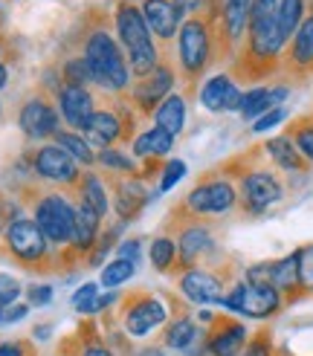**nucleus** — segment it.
I'll return each mask as SVG.
<instances>
[{
	"instance_id": "obj_49",
	"label": "nucleus",
	"mask_w": 313,
	"mask_h": 356,
	"mask_svg": "<svg viewBox=\"0 0 313 356\" xmlns=\"http://www.w3.org/2000/svg\"><path fill=\"white\" fill-rule=\"evenodd\" d=\"M29 305L26 301H15V305H9V307H3V325H15V322H21V318H26L29 316Z\"/></svg>"
},
{
	"instance_id": "obj_14",
	"label": "nucleus",
	"mask_w": 313,
	"mask_h": 356,
	"mask_svg": "<svg viewBox=\"0 0 313 356\" xmlns=\"http://www.w3.org/2000/svg\"><path fill=\"white\" fill-rule=\"evenodd\" d=\"M58 113L67 122V131H84V124L96 113V96L90 87H76V84H58L56 90Z\"/></svg>"
},
{
	"instance_id": "obj_52",
	"label": "nucleus",
	"mask_w": 313,
	"mask_h": 356,
	"mask_svg": "<svg viewBox=\"0 0 313 356\" xmlns=\"http://www.w3.org/2000/svg\"><path fill=\"white\" fill-rule=\"evenodd\" d=\"M174 6H177L180 12H200L203 0H174Z\"/></svg>"
},
{
	"instance_id": "obj_6",
	"label": "nucleus",
	"mask_w": 313,
	"mask_h": 356,
	"mask_svg": "<svg viewBox=\"0 0 313 356\" xmlns=\"http://www.w3.org/2000/svg\"><path fill=\"white\" fill-rule=\"evenodd\" d=\"M212 61V35L203 17H188L177 32V64L188 81H195Z\"/></svg>"
},
{
	"instance_id": "obj_35",
	"label": "nucleus",
	"mask_w": 313,
	"mask_h": 356,
	"mask_svg": "<svg viewBox=\"0 0 313 356\" xmlns=\"http://www.w3.org/2000/svg\"><path fill=\"white\" fill-rule=\"evenodd\" d=\"M136 273V264L134 261H125V258H113L111 264H104L102 266V278L99 284L102 287H108V290H119L122 284H128Z\"/></svg>"
},
{
	"instance_id": "obj_18",
	"label": "nucleus",
	"mask_w": 313,
	"mask_h": 356,
	"mask_svg": "<svg viewBox=\"0 0 313 356\" xmlns=\"http://www.w3.org/2000/svg\"><path fill=\"white\" fill-rule=\"evenodd\" d=\"M125 131H128V122L122 119L116 111L96 108V113L90 116V122L84 124L81 136L90 142L93 148H113L116 142L125 136Z\"/></svg>"
},
{
	"instance_id": "obj_28",
	"label": "nucleus",
	"mask_w": 313,
	"mask_h": 356,
	"mask_svg": "<svg viewBox=\"0 0 313 356\" xmlns=\"http://www.w3.org/2000/svg\"><path fill=\"white\" fill-rule=\"evenodd\" d=\"M131 148H134V156L139 159H156V156H166L174 148V136L163 128H156V124H151L145 134H139L131 142Z\"/></svg>"
},
{
	"instance_id": "obj_50",
	"label": "nucleus",
	"mask_w": 313,
	"mask_h": 356,
	"mask_svg": "<svg viewBox=\"0 0 313 356\" xmlns=\"http://www.w3.org/2000/svg\"><path fill=\"white\" fill-rule=\"evenodd\" d=\"M116 298H119L116 290H108L104 296H99V298H96V305H93V316L102 313V310H108V307H113V305H116Z\"/></svg>"
},
{
	"instance_id": "obj_57",
	"label": "nucleus",
	"mask_w": 313,
	"mask_h": 356,
	"mask_svg": "<svg viewBox=\"0 0 313 356\" xmlns=\"http://www.w3.org/2000/svg\"><path fill=\"white\" fill-rule=\"evenodd\" d=\"M0 56H3V47H0Z\"/></svg>"
},
{
	"instance_id": "obj_9",
	"label": "nucleus",
	"mask_w": 313,
	"mask_h": 356,
	"mask_svg": "<svg viewBox=\"0 0 313 356\" xmlns=\"http://www.w3.org/2000/svg\"><path fill=\"white\" fill-rule=\"evenodd\" d=\"M282 197H284V186H282V180H278L273 171L255 168V171L241 174L238 200L243 203V209H247L250 215H261V211H267L270 206H275Z\"/></svg>"
},
{
	"instance_id": "obj_21",
	"label": "nucleus",
	"mask_w": 313,
	"mask_h": 356,
	"mask_svg": "<svg viewBox=\"0 0 313 356\" xmlns=\"http://www.w3.org/2000/svg\"><path fill=\"white\" fill-rule=\"evenodd\" d=\"M102 238V218L90 206H84L81 200L76 203V232H73V246L79 255H90L96 243Z\"/></svg>"
},
{
	"instance_id": "obj_31",
	"label": "nucleus",
	"mask_w": 313,
	"mask_h": 356,
	"mask_svg": "<svg viewBox=\"0 0 313 356\" xmlns=\"http://www.w3.org/2000/svg\"><path fill=\"white\" fill-rule=\"evenodd\" d=\"M56 145L64 148L79 165H87V168L96 165V151H93V145L79 131H58L56 134Z\"/></svg>"
},
{
	"instance_id": "obj_41",
	"label": "nucleus",
	"mask_w": 313,
	"mask_h": 356,
	"mask_svg": "<svg viewBox=\"0 0 313 356\" xmlns=\"http://www.w3.org/2000/svg\"><path fill=\"white\" fill-rule=\"evenodd\" d=\"M299 281H302V293L313 296V243L299 249Z\"/></svg>"
},
{
	"instance_id": "obj_22",
	"label": "nucleus",
	"mask_w": 313,
	"mask_h": 356,
	"mask_svg": "<svg viewBox=\"0 0 313 356\" xmlns=\"http://www.w3.org/2000/svg\"><path fill=\"white\" fill-rule=\"evenodd\" d=\"M113 211L122 220H134L139 215V209L145 206V186L136 180V177H122L113 183Z\"/></svg>"
},
{
	"instance_id": "obj_2",
	"label": "nucleus",
	"mask_w": 313,
	"mask_h": 356,
	"mask_svg": "<svg viewBox=\"0 0 313 356\" xmlns=\"http://www.w3.org/2000/svg\"><path fill=\"white\" fill-rule=\"evenodd\" d=\"M84 58L93 70V84L102 87L104 93H128L131 90L134 76H131L128 58L111 32H104V29L90 32V38L84 41Z\"/></svg>"
},
{
	"instance_id": "obj_48",
	"label": "nucleus",
	"mask_w": 313,
	"mask_h": 356,
	"mask_svg": "<svg viewBox=\"0 0 313 356\" xmlns=\"http://www.w3.org/2000/svg\"><path fill=\"white\" fill-rule=\"evenodd\" d=\"M79 356H116L111 345H104L102 339H84Z\"/></svg>"
},
{
	"instance_id": "obj_24",
	"label": "nucleus",
	"mask_w": 313,
	"mask_h": 356,
	"mask_svg": "<svg viewBox=\"0 0 313 356\" xmlns=\"http://www.w3.org/2000/svg\"><path fill=\"white\" fill-rule=\"evenodd\" d=\"M264 148H267V156H270L282 171H293V174L307 171V159L299 154V148H296V142L290 139V134L273 136Z\"/></svg>"
},
{
	"instance_id": "obj_5",
	"label": "nucleus",
	"mask_w": 313,
	"mask_h": 356,
	"mask_svg": "<svg viewBox=\"0 0 313 356\" xmlns=\"http://www.w3.org/2000/svg\"><path fill=\"white\" fill-rule=\"evenodd\" d=\"M32 220L41 226V232L52 246H73V232H76V203H70L67 194L61 191H49L41 194L35 200L32 209Z\"/></svg>"
},
{
	"instance_id": "obj_20",
	"label": "nucleus",
	"mask_w": 313,
	"mask_h": 356,
	"mask_svg": "<svg viewBox=\"0 0 313 356\" xmlns=\"http://www.w3.org/2000/svg\"><path fill=\"white\" fill-rule=\"evenodd\" d=\"M177 241V258L180 264L186 266V270H191V266H198L200 258H206L209 252L215 249V238L212 232H209L206 226L200 223H188L180 229V235L174 238Z\"/></svg>"
},
{
	"instance_id": "obj_54",
	"label": "nucleus",
	"mask_w": 313,
	"mask_h": 356,
	"mask_svg": "<svg viewBox=\"0 0 313 356\" xmlns=\"http://www.w3.org/2000/svg\"><path fill=\"white\" fill-rule=\"evenodd\" d=\"M49 330H52V325H38V327L32 330V336H35V339H41V342H47L49 339Z\"/></svg>"
},
{
	"instance_id": "obj_37",
	"label": "nucleus",
	"mask_w": 313,
	"mask_h": 356,
	"mask_svg": "<svg viewBox=\"0 0 313 356\" xmlns=\"http://www.w3.org/2000/svg\"><path fill=\"white\" fill-rule=\"evenodd\" d=\"M61 84L96 87V84H93V70H90V64H87L84 56H76V58L64 61V67H61Z\"/></svg>"
},
{
	"instance_id": "obj_34",
	"label": "nucleus",
	"mask_w": 313,
	"mask_h": 356,
	"mask_svg": "<svg viewBox=\"0 0 313 356\" xmlns=\"http://www.w3.org/2000/svg\"><path fill=\"white\" fill-rule=\"evenodd\" d=\"M302 21H305V0H278V29H282L284 41L293 38Z\"/></svg>"
},
{
	"instance_id": "obj_25",
	"label": "nucleus",
	"mask_w": 313,
	"mask_h": 356,
	"mask_svg": "<svg viewBox=\"0 0 313 356\" xmlns=\"http://www.w3.org/2000/svg\"><path fill=\"white\" fill-rule=\"evenodd\" d=\"M250 9H252V0H223L220 21H223V35L230 44H238L243 38V32L250 26Z\"/></svg>"
},
{
	"instance_id": "obj_40",
	"label": "nucleus",
	"mask_w": 313,
	"mask_h": 356,
	"mask_svg": "<svg viewBox=\"0 0 313 356\" xmlns=\"http://www.w3.org/2000/svg\"><path fill=\"white\" fill-rule=\"evenodd\" d=\"M290 139L296 142V148H299V154L307 163H313V122H299L290 131Z\"/></svg>"
},
{
	"instance_id": "obj_26",
	"label": "nucleus",
	"mask_w": 313,
	"mask_h": 356,
	"mask_svg": "<svg viewBox=\"0 0 313 356\" xmlns=\"http://www.w3.org/2000/svg\"><path fill=\"white\" fill-rule=\"evenodd\" d=\"M79 200L84 206H90L102 220L108 218L111 197H108V186H104V180H102L99 174H93V171H84L81 174V180H79Z\"/></svg>"
},
{
	"instance_id": "obj_17",
	"label": "nucleus",
	"mask_w": 313,
	"mask_h": 356,
	"mask_svg": "<svg viewBox=\"0 0 313 356\" xmlns=\"http://www.w3.org/2000/svg\"><path fill=\"white\" fill-rule=\"evenodd\" d=\"M163 348L183 356H206V330H200L188 316H177L166 325Z\"/></svg>"
},
{
	"instance_id": "obj_58",
	"label": "nucleus",
	"mask_w": 313,
	"mask_h": 356,
	"mask_svg": "<svg viewBox=\"0 0 313 356\" xmlns=\"http://www.w3.org/2000/svg\"><path fill=\"white\" fill-rule=\"evenodd\" d=\"M0 113H3V108H0Z\"/></svg>"
},
{
	"instance_id": "obj_12",
	"label": "nucleus",
	"mask_w": 313,
	"mask_h": 356,
	"mask_svg": "<svg viewBox=\"0 0 313 356\" xmlns=\"http://www.w3.org/2000/svg\"><path fill=\"white\" fill-rule=\"evenodd\" d=\"M171 87H174V67L160 61L148 76L136 79L134 87H131V99L136 104V111L154 116V111L160 108V102L166 96H171Z\"/></svg>"
},
{
	"instance_id": "obj_27",
	"label": "nucleus",
	"mask_w": 313,
	"mask_h": 356,
	"mask_svg": "<svg viewBox=\"0 0 313 356\" xmlns=\"http://www.w3.org/2000/svg\"><path fill=\"white\" fill-rule=\"evenodd\" d=\"M154 124L168 131L171 136H180L186 128V99L180 93H171L160 102V108L154 111Z\"/></svg>"
},
{
	"instance_id": "obj_36",
	"label": "nucleus",
	"mask_w": 313,
	"mask_h": 356,
	"mask_svg": "<svg viewBox=\"0 0 313 356\" xmlns=\"http://www.w3.org/2000/svg\"><path fill=\"white\" fill-rule=\"evenodd\" d=\"M267 111H273V102H270V87H252L250 93H243L241 99V116L247 122H255L258 116H264Z\"/></svg>"
},
{
	"instance_id": "obj_39",
	"label": "nucleus",
	"mask_w": 313,
	"mask_h": 356,
	"mask_svg": "<svg viewBox=\"0 0 313 356\" xmlns=\"http://www.w3.org/2000/svg\"><path fill=\"white\" fill-rule=\"evenodd\" d=\"M183 177H186V163L183 159H168V163L163 165V171H160V186H156V194L171 191L183 180Z\"/></svg>"
},
{
	"instance_id": "obj_53",
	"label": "nucleus",
	"mask_w": 313,
	"mask_h": 356,
	"mask_svg": "<svg viewBox=\"0 0 313 356\" xmlns=\"http://www.w3.org/2000/svg\"><path fill=\"white\" fill-rule=\"evenodd\" d=\"M134 356H166V348H156V345H145V348H139Z\"/></svg>"
},
{
	"instance_id": "obj_10",
	"label": "nucleus",
	"mask_w": 313,
	"mask_h": 356,
	"mask_svg": "<svg viewBox=\"0 0 313 356\" xmlns=\"http://www.w3.org/2000/svg\"><path fill=\"white\" fill-rule=\"evenodd\" d=\"M166 322H168V307L156 296H136L122 313V327H125V336H131V339H145Z\"/></svg>"
},
{
	"instance_id": "obj_32",
	"label": "nucleus",
	"mask_w": 313,
	"mask_h": 356,
	"mask_svg": "<svg viewBox=\"0 0 313 356\" xmlns=\"http://www.w3.org/2000/svg\"><path fill=\"white\" fill-rule=\"evenodd\" d=\"M96 163L102 165V168H108V171H113V174H122V177H134L139 168H136V159L131 156V154H125L122 148H99L96 151Z\"/></svg>"
},
{
	"instance_id": "obj_11",
	"label": "nucleus",
	"mask_w": 313,
	"mask_h": 356,
	"mask_svg": "<svg viewBox=\"0 0 313 356\" xmlns=\"http://www.w3.org/2000/svg\"><path fill=\"white\" fill-rule=\"evenodd\" d=\"M32 171L41 177L47 183H56V186H79L81 180V171L79 163L70 156L64 148H58L56 142L49 145H41L32 156Z\"/></svg>"
},
{
	"instance_id": "obj_55",
	"label": "nucleus",
	"mask_w": 313,
	"mask_h": 356,
	"mask_svg": "<svg viewBox=\"0 0 313 356\" xmlns=\"http://www.w3.org/2000/svg\"><path fill=\"white\" fill-rule=\"evenodd\" d=\"M6 81H9V70L0 64V87H6Z\"/></svg>"
},
{
	"instance_id": "obj_4",
	"label": "nucleus",
	"mask_w": 313,
	"mask_h": 356,
	"mask_svg": "<svg viewBox=\"0 0 313 356\" xmlns=\"http://www.w3.org/2000/svg\"><path fill=\"white\" fill-rule=\"evenodd\" d=\"M284 305H287L284 296L275 287H270V284H250V281L232 284L220 298V307L226 313H238L243 318H255V322L275 316Z\"/></svg>"
},
{
	"instance_id": "obj_30",
	"label": "nucleus",
	"mask_w": 313,
	"mask_h": 356,
	"mask_svg": "<svg viewBox=\"0 0 313 356\" xmlns=\"http://www.w3.org/2000/svg\"><path fill=\"white\" fill-rule=\"evenodd\" d=\"M235 87V81L230 79V76H212L203 87H200V93H198V99H200V104L209 111V113H223V108H226V96H230V90Z\"/></svg>"
},
{
	"instance_id": "obj_29",
	"label": "nucleus",
	"mask_w": 313,
	"mask_h": 356,
	"mask_svg": "<svg viewBox=\"0 0 313 356\" xmlns=\"http://www.w3.org/2000/svg\"><path fill=\"white\" fill-rule=\"evenodd\" d=\"M290 64L296 70H307L313 64V15L305 17L302 26L290 38Z\"/></svg>"
},
{
	"instance_id": "obj_56",
	"label": "nucleus",
	"mask_w": 313,
	"mask_h": 356,
	"mask_svg": "<svg viewBox=\"0 0 313 356\" xmlns=\"http://www.w3.org/2000/svg\"><path fill=\"white\" fill-rule=\"evenodd\" d=\"M0 325H3V307H0Z\"/></svg>"
},
{
	"instance_id": "obj_7",
	"label": "nucleus",
	"mask_w": 313,
	"mask_h": 356,
	"mask_svg": "<svg viewBox=\"0 0 313 356\" xmlns=\"http://www.w3.org/2000/svg\"><path fill=\"white\" fill-rule=\"evenodd\" d=\"M186 211L198 218L206 215H226L238 206V188L226 177H206L186 194Z\"/></svg>"
},
{
	"instance_id": "obj_15",
	"label": "nucleus",
	"mask_w": 313,
	"mask_h": 356,
	"mask_svg": "<svg viewBox=\"0 0 313 356\" xmlns=\"http://www.w3.org/2000/svg\"><path fill=\"white\" fill-rule=\"evenodd\" d=\"M247 342V325L235 322L230 316H218L212 327L206 330V356H241Z\"/></svg>"
},
{
	"instance_id": "obj_1",
	"label": "nucleus",
	"mask_w": 313,
	"mask_h": 356,
	"mask_svg": "<svg viewBox=\"0 0 313 356\" xmlns=\"http://www.w3.org/2000/svg\"><path fill=\"white\" fill-rule=\"evenodd\" d=\"M113 24H116V35H119V47L128 58L131 76H136V79L148 76L151 70L160 64V52H156L154 35L148 32L143 9L134 6V3H119L116 15H113Z\"/></svg>"
},
{
	"instance_id": "obj_46",
	"label": "nucleus",
	"mask_w": 313,
	"mask_h": 356,
	"mask_svg": "<svg viewBox=\"0 0 313 356\" xmlns=\"http://www.w3.org/2000/svg\"><path fill=\"white\" fill-rule=\"evenodd\" d=\"M247 281L250 284H270V287H273V261L252 264L247 270Z\"/></svg>"
},
{
	"instance_id": "obj_19",
	"label": "nucleus",
	"mask_w": 313,
	"mask_h": 356,
	"mask_svg": "<svg viewBox=\"0 0 313 356\" xmlns=\"http://www.w3.org/2000/svg\"><path fill=\"white\" fill-rule=\"evenodd\" d=\"M143 17L148 24V32L154 35V38L160 41H171L174 35L180 32V17L183 12L174 6V0H145L143 6Z\"/></svg>"
},
{
	"instance_id": "obj_45",
	"label": "nucleus",
	"mask_w": 313,
	"mask_h": 356,
	"mask_svg": "<svg viewBox=\"0 0 313 356\" xmlns=\"http://www.w3.org/2000/svg\"><path fill=\"white\" fill-rule=\"evenodd\" d=\"M49 301H52L49 284H32V287H26V305L29 307H47Z\"/></svg>"
},
{
	"instance_id": "obj_47",
	"label": "nucleus",
	"mask_w": 313,
	"mask_h": 356,
	"mask_svg": "<svg viewBox=\"0 0 313 356\" xmlns=\"http://www.w3.org/2000/svg\"><path fill=\"white\" fill-rule=\"evenodd\" d=\"M139 252H143V241H136V238H128V241H122L116 246V258H125V261H139Z\"/></svg>"
},
{
	"instance_id": "obj_44",
	"label": "nucleus",
	"mask_w": 313,
	"mask_h": 356,
	"mask_svg": "<svg viewBox=\"0 0 313 356\" xmlns=\"http://www.w3.org/2000/svg\"><path fill=\"white\" fill-rule=\"evenodd\" d=\"M287 119V111L284 108H273V111H267L264 116H258L255 122H252V131L255 134H264V131H273L275 124H282Z\"/></svg>"
},
{
	"instance_id": "obj_3",
	"label": "nucleus",
	"mask_w": 313,
	"mask_h": 356,
	"mask_svg": "<svg viewBox=\"0 0 313 356\" xmlns=\"http://www.w3.org/2000/svg\"><path fill=\"white\" fill-rule=\"evenodd\" d=\"M247 49L255 61H275L284 49L282 29H278V0H252L250 26H247Z\"/></svg>"
},
{
	"instance_id": "obj_23",
	"label": "nucleus",
	"mask_w": 313,
	"mask_h": 356,
	"mask_svg": "<svg viewBox=\"0 0 313 356\" xmlns=\"http://www.w3.org/2000/svg\"><path fill=\"white\" fill-rule=\"evenodd\" d=\"M273 287L284 296V301H293L302 296V281H299V249L282 261H273Z\"/></svg>"
},
{
	"instance_id": "obj_13",
	"label": "nucleus",
	"mask_w": 313,
	"mask_h": 356,
	"mask_svg": "<svg viewBox=\"0 0 313 356\" xmlns=\"http://www.w3.org/2000/svg\"><path fill=\"white\" fill-rule=\"evenodd\" d=\"M17 124H21L26 139L41 142V139H49L61 131V113H58V108H52L44 96H32L24 102L21 113H17Z\"/></svg>"
},
{
	"instance_id": "obj_16",
	"label": "nucleus",
	"mask_w": 313,
	"mask_h": 356,
	"mask_svg": "<svg viewBox=\"0 0 313 356\" xmlns=\"http://www.w3.org/2000/svg\"><path fill=\"white\" fill-rule=\"evenodd\" d=\"M180 293L191 301V305H220L223 298V278L215 275L212 270H203V266H191V270H186L177 281Z\"/></svg>"
},
{
	"instance_id": "obj_51",
	"label": "nucleus",
	"mask_w": 313,
	"mask_h": 356,
	"mask_svg": "<svg viewBox=\"0 0 313 356\" xmlns=\"http://www.w3.org/2000/svg\"><path fill=\"white\" fill-rule=\"evenodd\" d=\"M0 356H26V345L24 342H3L0 345Z\"/></svg>"
},
{
	"instance_id": "obj_43",
	"label": "nucleus",
	"mask_w": 313,
	"mask_h": 356,
	"mask_svg": "<svg viewBox=\"0 0 313 356\" xmlns=\"http://www.w3.org/2000/svg\"><path fill=\"white\" fill-rule=\"evenodd\" d=\"M241 356H275V348H273V339L267 333H258L252 336V339L247 342V348H243Z\"/></svg>"
},
{
	"instance_id": "obj_38",
	"label": "nucleus",
	"mask_w": 313,
	"mask_h": 356,
	"mask_svg": "<svg viewBox=\"0 0 313 356\" xmlns=\"http://www.w3.org/2000/svg\"><path fill=\"white\" fill-rule=\"evenodd\" d=\"M102 290V284H96V281H87V284H81V287L73 293V310L76 313H81V316H93V305H96V298L102 296L99 293Z\"/></svg>"
},
{
	"instance_id": "obj_33",
	"label": "nucleus",
	"mask_w": 313,
	"mask_h": 356,
	"mask_svg": "<svg viewBox=\"0 0 313 356\" xmlns=\"http://www.w3.org/2000/svg\"><path fill=\"white\" fill-rule=\"evenodd\" d=\"M148 258H151V266L156 273H171V266L177 264V241L168 238V235L154 238L151 249H148Z\"/></svg>"
},
{
	"instance_id": "obj_8",
	"label": "nucleus",
	"mask_w": 313,
	"mask_h": 356,
	"mask_svg": "<svg viewBox=\"0 0 313 356\" xmlns=\"http://www.w3.org/2000/svg\"><path fill=\"white\" fill-rule=\"evenodd\" d=\"M3 241H6L9 252H12L17 261L29 264V266L41 264V261L49 255V249H52V243H49L47 235L41 232V226L35 223L32 218H15V220L6 226Z\"/></svg>"
},
{
	"instance_id": "obj_42",
	"label": "nucleus",
	"mask_w": 313,
	"mask_h": 356,
	"mask_svg": "<svg viewBox=\"0 0 313 356\" xmlns=\"http://www.w3.org/2000/svg\"><path fill=\"white\" fill-rule=\"evenodd\" d=\"M21 284H17V278L15 275H9V273H0V307H9V305H15L17 301V296H21Z\"/></svg>"
}]
</instances>
